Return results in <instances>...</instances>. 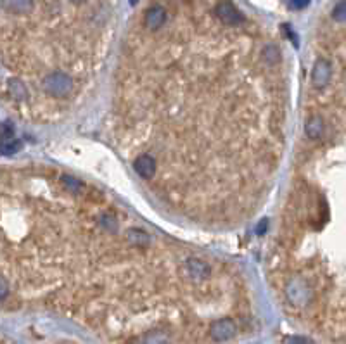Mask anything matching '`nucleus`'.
<instances>
[{
  "instance_id": "4468645a",
  "label": "nucleus",
  "mask_w": 346,
  "mask_h": 344,
  "mask_svg": "<svg viewBox=\"0 0 346 344\" xmlns=\"http://www.w3.org/2000/svg\"><path fill=\"white\" fill-rule=\"evenodd\" d=\"M2 6L14 11V13H28L30 9H33V2H25V0L23 2H6Z\"/></svg>"
},
{
  "instance_id": "6ab92c4d",
  "label": "nucleus",
  "mask_w": 346,
  "mask_h": 344,
  "mask_svg": "<svg viewBox=\"0 0 346 344\" xmlns=\"http://www.w3.org/2000/svg\"><path fill=\"white\" fill-rule=\"evenodd\" d=\"M284 344H315V342L306 337H301V335H289V337L284 339Z\"/></svg>"
},
{
  "instance_id": "4be33fe9",
  "label": "nucleus",
  "mask_w": 346,
  "mask_h": 344,
  "mask_svg": "<svg viewBox=\"0 0 346 344\" xmlns=\"http://www.w3.org/2000/svg\"><path fill=\"white\" fill-rule=\"evenodd\" d=\"M267 227H268V221L267 220H261V223L258 225V234L263 235L265 232H267Z\"/></svg>"
},
{
  "instance_id": "2eb2a0df",
  "label": "nucleus",
  "mask_w": 346,
  "mask_h": 344,
  "mask_svg": "<svg viewBox=\"0 0 346 344\" xmlns=\"http://www.w3.org/2000/svg\"><path fill=\"white\" fill-rule=\"evenodd\" d=\"M19 149H21V142L16 139H11V140H7V142L0 144V152H2V154H14Z\"/></svg>"
},
{
  "instance_id": "7ed1b4c3",
  "label": "nucleus",
  "mask_w": 346,
  "mask_h": 344,
  "mask_svg": "<svg viewBox=\"0 0 346 344\" xmlns=\"http://www.w3.org/2000/svg\"><path fill=\"white\" fill-rule=\"evenodd\" d=\"M236 332H237L236 323H234L230 318H220V320H217V322L211 323V327H210L211 339L217 341V342L230 341V339L236 335Z\"/></svg>"
},
{
  "instance_id": "f3484780",
  "label": "nucleus",
  "mask_w": 346,
  "mask_h": 344,
  "mask_svg": "<svg viewBox=\"0 0 346 344\" xmlns=\"http://www.w3.org/2000/svg\"><path fill=\"white\" fill-rule=\"evenodd\" d=\"M332 18L339 23L346 21V2H337L332 9Z\"/></svg>"
},
{
  "instance_id": "6e6552de",
  "label": "nucleus",
  "mask_w": 346,
  "mask_h": 344,
  "mask_svg": "<svg viewBox=\"0 0 346 344\" xmlns=\"http://www.w3.org/2000/svg\"><path fill=\"white\" fill-rule=\"evenodd\" d=\"M164 19H166V11L161 6H152L151 9L145 13V25L151 30H157L163 26Z\"/></svg>"
},
{
  "instance_id": "9d476101",
  "label": "nucleus",
  "mask_w": 346,
  "mask_h": 344,
  "mask_svg": "<svg viewBox=\"0 0 346 344\" xmlns=\"http://www.w3.org/2000/svg\"><path fill=\"white\" fill-rule=\"evenodd\" d=\"M126 239L138 247L149 246V235L145 234L144 230H140V228H130V230L126 232Z\"/></svg>"
},
{
  "instance_id": "f8f14e48",
  "label": "nucleus",
  "mask_w": 346,
  "mask_h": 344,
  "mask_svg": "<svg viewBox=\"0 0 346 344\" xmlns=\"http://www.w3.org/2000/svg\"><path fill=\"white\" fill-rule=\"evenodd\" d=\"M261 56H263V59H265V63L267 64H277L280 61V51H279V47L274 44H268V45H265V49H263V52H261Z\"/></svg>"
},
{
  "instance_id": "39448f33",
  "label": "nucleus",
  "mask_w": 346,
  "mask_h": 344,
  "mask_svg": "<svg viewBox=\"0 0 346 344\" xmlns=\"http://www.w3.org/2000/svg\"><path fill=\"white\" fill-rule=\"evenodd\" d=\"M182 272L186 277H189L191 280H205L208 275L211 273L210 265L201 259H187L182 265Z\"/></svg>"
},
{
  "instance_id": "412c9836",
  "label": "nucleus",
  "mask_w": 346,
  "mask_h": 344,
  "mask_svg": "<svg viewBox=\"0 0 346 344\" xmlns=\"http://www.w3.org/2000/svg\"><path fill=\"white\" fill-rule=\"evenodd\" d=\"M308 6V2H287L289 9H303V7Z\"/></svg>"
},
{
  "instance_id": "dca6fc26",
  "label": "nucleus",
  "mask_w": 346,
  "mask_h": 344,
  "mask_svg": "<svg viewBox=\"0 0 346 344\" xmlns=\"http://www.w3.org/2000/svg\"><path fill=\"white\" fill-rule=\"evenodd\" d=\"M101 225L106 228L107 232H116L118 230V220L113 215H107V213H104V215L101 216Z\"/></svg>"
},
{
  "instance_id": "ddd939ff",
  "label": "nucleus",
  "mask_w": 346,
  "mask_h": 344,
  "mask_svg": "<svg viewBox=\"0 0 346 344\" xmlns=\"http://www.w3.org/2000/svg\"><path fill=\"white\" fill-rule=\"evenodd\" d=\"M9 92L11 95H13L14 99H18V101H23V99L26 97V87L23 85L19 80H9Z\"/></svg>"
},
{
  "instance_id": "1a4fd4ad",
  "label": "nucleus",
  "mask_w": 346,
  "mask_h": 344,
  "mask_svg": "<svg viewBox=\"0 0 346 344\" xmlns=\"http://www.w3.org/2000/svg\"><path fill=\"white\" fill-rule=\"evenodd\" d=\"M305 132L310 139H320L324 135V120L320 116H311L305 125Z\"/></svg>"
},
{
  "instance_id": "423d86ee",
  "label": "nucleus",
  "mask_w": 346,
  "mask_h": 344,
  "mask_svg": "<svg viewBox=\"0 0 346 344\" xmlns=\"http://www.w3.org/2000/svg\"><path fill=\"white\" fill-rule=\"evenodd\" d=\"M217 16L222 19V21L225 23V25H230V26H236V25H241V23H244V16H242V13L239 9H237L234 4H229V2H220L217 6Z\"/></svg>"
},
{
  "instance_id": "a211bd4d",
  "label": "nucleus",
  "mask_w": 346,
  "mask_h": 344,
  "mask_svg": "<svg viewBox=\"0 0 346 344\" xmlns=\"http://www.w3.org/2000/svg\"><path fill=\"white\" fill-rule=\"evenodd\" d=\"M63 183L66 185V189L71 190V192H80V189H82V183L76 180V178L68 177V175H64L63 177Z\"/></svg>"
},
{
  "instance_id": "20e7f679",
  "label": "nucleus",
  "mask_w": 346,
  "mask_h": 344,
  "mask_svg": "<svg viewBox=\"0 0 346 344\" xmlns=\"http://www.w3.org/2000/svg\"><path fill=\"white\" fill-rule=\"evenodd\" d=\"M330 76H332V68L330 63L324 57L315 61L313 64V71H311V83H313L315 89H324L329 85Z\"/></svg>"
},
{
  "instance_id": "9b49d317",
  "label": "nucleus",
  "mask_w": 346,
  "mask_h": 344,
  "mask_svg": "<svg viewBox=\"0 0 346 344\" xmlns=\"http://www.w3.org/2000/svg\"><path fill=\"white\" fill-rule=\"evenodd\" d=\"M144 344H171V339L166 332L163 330H154L149 332V334L144 335Z\"/></svg>"
},
{
  "instance_id": "5701e85b",
  "label": "nucleus",
  "mask_w": 346,
  "mask_h": 344,
  "mask_svg": "<svg viewBox=\"0 0 346 344\" xmlns=\"http://www.w3.org/2000/svg\"><path fill=\"white\" fill-rule=\"evenodd\" d=\"M0 6H2V4H0Z\"/></svg>"
},
{
  "instance_id": "0eeeda50",
  "label": "nucleus",
  "mask_w": 346,
  "mask_h": 344,
  "mask_svg": "<svg viewBox=\"0 0 346 344\" xmlns=\"http://www.w3.org/2000/svg\"><path fill=\"white\" fill-rule=\"evenodd\" d=\"M133 168L142 178H152L156 173V161L151 154H140L133 163Z\"/></svg>"
},
{
  "instance_id": "aec40b11",
  "label": "nucleus",
  "mask_w": 346,
  "mask_h": 344,
  "mask_svg": "<svg viewBox=\"0 0 346 344\" xmlns=\"http://www.w3.org/2000/svg\"><path fill=\"white\" fill-rule=\"evenodd\" d=\"M7 294H9V285H7L6 278H2V277H0V301H2V299H6V297H7Z\"/></svg>"
},
{
  "instance_id": "f257e3e1",
  "label": "nucleus",
  "mask_w": 346,
  "mask_h": 344,
  "mask_svg": "<svg viewBox=\"0 0 346 344\" xmlns=\"http://www.w3.org/2000/svg\"><path fill=\"white\" fill-rule=\"evenodd\" d=\"M42 87L47 92L49 95L54 97H64L66 94H69L73 89V80L71 76L66 75L64 71H52L42 82Z\"/></svg>"
},
{
  "instance_id": "f03ea898",
  "label": "nucleus",
  "mask_w": 346,
  "mask_h": 344,
  "mask_svg": "<svg viewBox=\"0 0 346 344\" xmlns=\"http://www.w3.org/2000/svg\"><path fill=\"white\" fill-rule=\"evenodd\" d=\"M286 296L294 306H306L311 301V297H313V292H311L310 285L306 284V280L296 277V278H291L289 284H287Z\"/></svg>"
}]
</instances>
